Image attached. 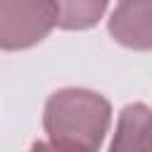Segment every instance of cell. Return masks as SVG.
Masks as SVG:
<instances>
[{
	"instance_id": "6da1fadb",
	"label": "cell",
	"mask_w": 152,
	"mask_h": 152,
	"mask_svg": "<svg viewBox=\"0 0 152 152\" xmlns=\"http://www.w3.org/2000/svg\"><path fill=\"white\" fill-rule=\"evenodd\" d=\"M107 97L86 88H64L48 97L43 126L48 142L62 152H97L109 128Z\"/></svg>"
},
{
	"instance_id": "7a4b0ae2",
	"label": "cell",
	"mask_w": 152,
	"mask_h": 152,
	"mask_svg": "<svg viewBox=\"0 0 152 152\" xmlns=\"http://www.w3.org/2000/svg\"><path fill=\"white\" fill-rule=\"evenodd\" d=\"M57 26L50 0H0V50H26Z\"/></svg>"
},
{
	"instance_id": "3957f363",
	"label": "cell",
	"mask_w": 152,
	"mask_h": 152,
	"mask_svg": "<svg viewBox=\"0 0 152 152\" xmlns=\"http://www.w3.org/2000/svg\"><path fill=\"white\" fill-rule=\"evenodd\" d=\"M112 38L131 50H152V0H119L109 17Z\"/></svg>"
},
{
	"instance_id": "277c9868",
	"label": "cell",
	"mask_w": 152,
	"mask_h": 152,
	"mask_svg": "<svg viewBox=\"0 0 152 152\" xmlns=\"http://www.w3.org/2000/svg\"><path fill=\"white\" fill-rule=\"evenodd\" d=\"M109 152H152V109L142 102L121 109Z\"/></svg>"
},
{
	"instance_id": "5b68a950",
	"label": "cell",
	"mask_w": 152,
	"mask_h": 152,
	"mask_svg": "<svg viewBox=\"0 0 152 152\" xmlns=\"http://www.w3.org/2000/svg\"><path fill=\"white\" fill-rule=\"evenodd\" d=\"M57 14V26L66 31H83L95 26L104 10L107 0H50Z\"/></svg>"
},
{
	"instance_id": "8992f818",
	"label": "cell",
	"mask_w": 152,
	"mask_h": 152,
	"mask_svg": "<svg viewBox=\"0 0 152 152\" xmlns=\"http://www.w3.org/2000/svg\"><path fill=\"white\" fill-rule=\"evenodd\" d=\"M28 152H62V150L52 147L48 140H38V142H33V145H31V150H28Z\"/></svg>"
}]
</instances>
